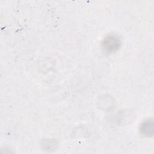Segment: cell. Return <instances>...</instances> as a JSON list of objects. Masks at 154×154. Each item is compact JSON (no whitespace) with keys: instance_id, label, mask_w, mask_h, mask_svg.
<instances>
[{"instance_id":"obj_2","label":"cell","mask_w":154,"mask_h":154,"mask_svg":"<svg viewBox=\"0 0 154 154\" xmlns=\"http://www.w3.org/2000/svg\"><path fill=\"white\" fill-rule=\"evenodd\" d=\"M140 131L141 134L147 137H152L153 135V122L152 120H146L140 125Z\"/></svg>"},{"instance_id":"obj_1","label":"cell","mask_w":154,"mask_h":154,"mask_svg":"<svg viewBox=\"0 0 154 154\" xmlns=\"http://www.w3.org/2000/svg\"><path fill=\"white\" fill-rule=\"evenodd\" d=\"M101 45L105 52L112 54L116 52L121 47L122 40L116 34H110L103 38Z\"/></svg>"}]
</instances>
